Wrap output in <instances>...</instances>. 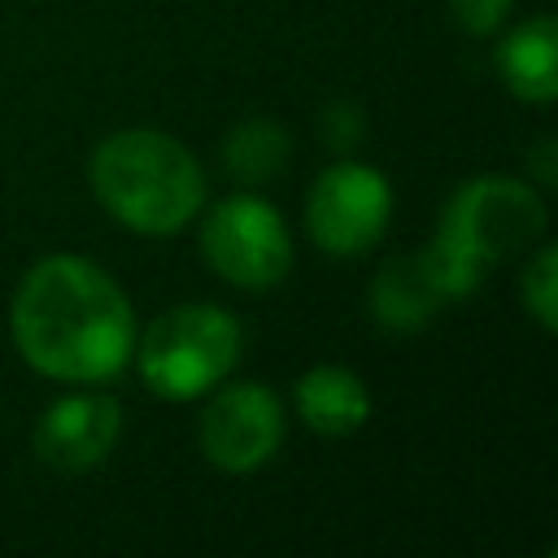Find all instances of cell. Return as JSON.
I'll return each instance as SVG.
<instances>
[{
  "instance_id": "obj_13",
  "label": "cell",
  "mask_w": 558,
  "mask_h": 558,
  "mask_svg": "<svg viewBox=\"0 0 558 558\" xmlns=\"http://www.w3.org/2000/svg\"><path fill=\"white\" fill-rule=\"evenodd\" d=\"M523 305L536 314L545 331H558V253L554 244H541L532 262L523 266Z\"/></svg>"
},
{
  "instance_id": "obj_10",
  "label": "cell",
  "mask_w": 558,
  "mask_h": 558,
  "mask_svg": "<svg viewBox=\"0 0 558 558\" xmlns=\"http://www.w3.org/2000/svg\"><path fill=\"white\" fill-rule=\"evenodd\" d=\"M497 70L519 100L549 105L558 96V22L541 13L514 26L497 48Z\"/></svg>"
},
{
  "instance_id": "obj_4",
  "label": "cell",
  "mask_w": 558,
  "mask_h": 558,
  "mask_svg": "<svg viewBox=\"0 0 558 558\" xmlns=\"http://www.w3.org/2000/svg\"><path fill=\"white\" fill-rule=\"evenodd\" d=\"M240 357V323L222 305H174L140 336V375L166 401L205 397Z\"/></svg>"
},
{
  "instance_id": "obj_9",
  "label": "cell",
  "mask_w": 558,
  "mask_h": 558,
  "mask_svg": "<svg viewBox=\"0 0 558 558\" xmlns=\"http://www.w3.org/2000/svg\"><path fill=\"white\" fill-rule=\"evenodd\" d=\"M440 305H445V292L423 253L392 257L371 283V314L388 331H418L436 318Z\"/></svg>"
},
{
  "instance_id": "obj_11",
  "label": "cell",
  "mask_w": 558,
  "mask_h": 558,
  "mask_svg": "<svg viewBox=\"0 0 558 558\" xmlns=\"http://www.w3.org/2000/svg\"><path fill=\"white\" fill-rule=\"evenodd\" d=\"M292 397L301 423L318 436H349L371 414V392L349 366H310Z\"/></svg>"
},
{
  "instance_id": "obj_5",
  "label": "cell",
  "mask_w": 558,
  "mask_h": 558,
  "mask_svg": "<svg viewBox=\"0 0 558 558\" xmlns=\"http://www.w3.org/2000/svg\"><path fill=\"white\" fill-rule=\"evenodd\" d=\"M201 253L218 279L248 292L275 288L292 266V240L279 209L248 192H235L209 209L201 227Z\"/></svg>"
},
{
  "instance_id": "obj_14",
  "label": "cell",
  "mask_w": 558,
  "mask_h": 558,
  "mask_svg": "<svg viewBox=\"0 0 558 558\" xmlns=\"http://www.w3.org/2000/svg\"><path fill=\"white\" fill-rule=\"evenodd\" d=\"M510 4L514 0H453V13L471 35H493L506 22Z\"/></svg>"
},
{
  "instance_id": "obj_8",
  "label": "cell",
  "mask_w": 558,
  "mask_h": 558,
  "mask_svg": "<svg viewBox=\"0 0 558 558\" xmlns=\"http://www.w3.org/2000/svg\"><path fill=\"white\" fill-rule=\"evenodd\" d=\"M122 432V405L105 392H74L44 410L35 427V458L52 471H87L105 462Z\"/></svg>"
},
{
  "instance_id": "obj_1",
  "label": "cell",
  "mask_w": 558,
  "mask_h": 558,
  "mask_svg": "<svg viewBox=\"0 0 558 558\" xmlns=\"http://www.w3.org/2000/svg\"><path fill=\"white\" fill-rule=\"evenodd\" d=\"M13 344L26 366L61 384L113 379L135 353V314L126 292L87 257L35 262L13 296Z\"/></svg>"
},
{
  "instance_id": "obj_2",
  "label": "cell",
  "mask_w": 558,
  "mask_h": 558,
  "mask_svg": "<svg viewBox=\"0 0 558 558\" xmlns=\"http://www.w3.org/2000/svg\"><path fill=\"white\" fill-rule=\"evenodd\" d=\"M92 192L109 218L140 235H174L187 227L205 201L201 161L166 131L126 126L96 144Z\"/></svg>"
},
{
  "instance_id": "obj_3",
  "label": "cell",
  "mask_w": 558,
  "mask_h": 558,
  "mask_svg": "<svg viewBox=\"0 0 558 558\" xmlns=\"http://www.w3.org/2000/svg\"><path fill=\"white\" fill-rule=\"evenodd\" d=\"M545 231V205L523 179L484 174L453 192L432 244L423 248L445 301L471 296L484 266L506 262Z\"/></svg>"
},
{
  "instance_id": "obj_7",
  "label": "cell",
  "mask_w": 558,
  "mask_h": 558,
  "mask_svg": "<svg viewBox=\"0 0 558 558\" xmlns=\"http://www.w3.org/2000/svg\"><path fill=\"white\" fill-rule=\"evenodd\" d=\"M196 440L218 471H231V475L257 471L262 462H270V453L283 440V405L257 379L227 384L209 397Z\"/></svg>"
},
{
  "instance_id": "obj_16",
  "label": "cell",
  "mask_w": 558,
  "mask_h": 558,
  "mask_svg": "<svg viewBox=\"0 0 558 558\" xmlns=\"http://www.w3.org/2000/svg\"><path fill=\"white\" fill-rule=\"evenodd\" d=\"M532 166H536V179H541V183H554V174H558V161H554V140H545V144L532 153Z\"/></svg>"
},
{
  "instance_id": "obj_15",
  "label": "cell",
  "mask_w": 558,
  "mask_h": 558,
  "mask_svg": "<svg viewBox=\"0 0 558 558\" xmlns=\"http://www.w3.org/2000/svg\"><path fill=\"white\" fill-rule=\"evenodd\" d=\"M323 131H327V144L331 148H353L357 144V135H362V113L353 109V105H331L327 113H323Z\"/></svg>"
},
{
  "instance_id": "obj_12",
  "label": "cell",
  "mask_w": 558,
  "mask_h": 558,
  "mask_svg": "<svg viewBox=\"0 0 558 558\" xmlns=\"http://www.w3.org/2000/svg\"><path fill=\"white\" fill-rule=\"evenodd\" d=\"M222 161L235 183H266L288 161V131L270 118H244L227 131Z\"/></svg>"
},
{
  "instance_id": "obj_6",
  "label": "cell",
  "mask_w": 558,
  "mask_h": 558,
  "mask_svg": "<svg viewBox=\"0 0 558 558\" xmlns=\"http://www.w3.org/2000/svg\"><path fill=\"white\" fill-rule=\"evenodd\" d=\"M392 214V187L375 166L336 161L327 166L305 196V227L314 244L331 257L366 253Z\"/></svg>"
}]
</instances>
